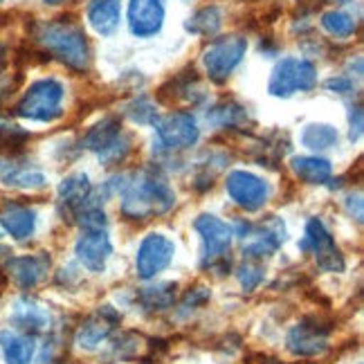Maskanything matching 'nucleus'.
Instances as JSON below:
<instances>
[{
	"label": "nucleus",
	"instance_id": "nucleus-33",
	"mask_svg": "<svg viewBox=\"0 0 364 364\" xmlns=\"http://www.w3.org/2000/svg\"><path fill=\"white\" fill-rule=\"evenodd\" d=\"M27 137V133L16 126L11 119L0 115V144H7V146H18L23 139Z\"/></svg>",
	"mask_w": 364,
	"mask_h": 364
},
{
	"label": "nucleus",
	"instance_id": "nucleus-19",
	"mask_svg": "<svg viewBox=\"0 0 364 364\" xmlns=\"http://www.w3.org/2000/svg\"><path fill=\"white\" fill-rule=\"evenodd\" d=\"M92 198V182L86 173H73L61 180L59 203L70 216H77L81 207H86Z\"/></svg>",
	"mask_w": 364,
	"mask_h": 364
},
{
	"label": "nucleus",
	"instance_id": "nucleus-32",
	"mask_svg": "<svg viewBox=\"0 0 364 364\" xmlns=\"http://www.w3.org/2000/svg\"><path fill=\"white\" fill-rule=\"evenodd\" d=\"M239 282L245 292H255L263 282V268L257 265V261H247L239 268Z\"/></svg>",
	"mask_w": 364,
	"mask_h": 364
},
{
	"label": "nucleus",
	"instance_id": "nucleus-29",
	"mask_svg": "<svg viewBox=\"0 0 364 364\" xmlns=\"http://www.w3.org/2000/svg\"><path fill=\"white\" fill-rule=\"evenodd\" d=\"M321 27L335 38H348L355 34L358 23L351 14H346L342 9H331L321 16Z\"/></svg>",
	"mask_w": 364,
	"mask_h": 364
},
{
	"label": "nucleus",
	"instance_id": "nucleus-13",
	"mask_svg": "<svg viewBox=\"0 0 364 364\" xmlns=\"http://www.w3.org/2000/svg\"><path fill=\"white\" fill-rule=\"evenodd\" d=\"M119 321H122V315L113 306L97 308V311L83 319L81 326L77 328V344L81 348H86V351H92V348H97L104 340H108V335L119 326Z\"/></svg>",
	"mask_w": 364,
	"mask_h": 364
},
{
	"label": "nucleus",
	"instance_id": "nucleus-21",
	"mask_svg": "<svg viewBox=\"0 0 364 364\" xmlns=\"http://www.w3.org/2000/svg\"><path fill=\"white\" fill-rule=\"evenodd\" d=\"M290 169L306 185H326L333 166L326 158L319 156H297L290 160Z\"/></svg>",
	"mask_w": 364,
	"mask_h": 364
},
{
	"label": "nucleus",
	"instance_id": "nucleus-17",
	"mask_svg": "<svg viewBox=\"0 0 364 364\" xmlns=\"http://www.w3.org/2000/svg\"><path fill=\"white\" fill-rule=\"evenodd\" d=\"M11 324L18 328V333H25L32 338V335H41L50 328V313L38 301L23 297L14 304Z\"/></svg>",
	"mask_w": 364,
	"mask_h": 364
},
{
	"label": "nucleus",
	"instance_id": "nucleus-3",
	"mask_svg": "<svg viewBox=\"0 0 364 364\" xmlns=\"http://www.w3.org/2000/svg\"><path fill=\"white\" fill-rule=\"evenodd\" d=\"M63 97H65V88L59 79L54 77L38 79L21 97V102L16 104V115L23 119L43 122V124L54 122L63 115L61 108Z\"/></svg>",
	"mask_w": 364,
	"mask_h": 364
},
{
	"label": "nucleus",
	"instance_id": "nucleus-31",
	"mask_svg": "<svg viewBox=\"0 0 364 364\" xmlns=\"http://www.w3.org/2000/svg\"><path fill=\"white\" fill-rule=\"evenodd\" d=\"M129 153H131V137L122 133L113 144H108L104 151L97 153V156H100V162L104 166H113V164L122 162Z\"/></svg>",
	"mask_w": 364,
	"mask_h": 364
},
{
	"label": "nucleus",
	"instance_id": "nucleus-18",
	"mask_svg": "<svg viewBox=\"0 0 364 364\" xmlns=\"http://www.w3.org/2000/svg\"><path fill=\"white\" fill-rule=\"evenodd\" d=\"M0 228H3L11 239L27 241L36 232V212L32 207L21 203H7L0 212Z\"/></svg>",
	"mask_w": 364,
	"mask_h": 364
},
{
	"label": "nucleus",
	"instance_id": "nucleus-2",
	"mask_svg": "<svg viewBox=\"0 0 364 364\" xmlns=\"http://www.w3.org/2000/svg\"><path fill=\"white\" fill-rule=\"evenodd\" d=\"M38 43L52 57H57L63 65L75 73H83L90 65V46L81 27L68 21H52L38 27Z\"/></svg>",
	"mask_w": 364,
	"mask_h": 364
},
{
	"label": "nucleus",
	"instance_id": "nucleus-35",
	"mask_svg": "<svg viewBox=\"0 0 364 364\" xmlns=\"http://www.w3.org/2000/svg\"><path fill=\"white\" fill-rule=\"evenodd\" d=\"M209 297H212V292H209L207 288H193L187 292L185 299H182V308H191L193 311V308H200L203 304H207Z\"/></svg>",
	"mask_w": 364,
	"mask_h": 364
},
{
	"label": "nucleus",
	"instance_id": "nucleus-6",
	"mask_svg": "<svg viewBox=\"0 0 364 364\" xmlns=\"http://www.w3.org/2000/svg\"><path fill=\"white\" fill-rule=\"evenodd\" d=\"M247 52V38L241 34H230L214 38L203 52V63L207 77L214 83H225Z\"/></svg>",
	"mask_w": 364,
	"mask_h": 364
},
{
	"label": "nucleus",
	"instance_id": "nucleus-12",
	"mask_svg": "<svg viewBox=\"0 0 364 364\" xmlns=\"http://www.w3.org/2000/svg\"><path fill=\"white\" fill-rule=\"evenodd\" d=\"M247 239L252 241L243 247V257L247 261H261L265 257H272L286 243V225L277 216H270L268 220L259 223V225L252 223Z\"/></svg>",
	"mask_w": 364,
	"mask_h": 364
},
{
	"label": "nucleus",
	"instance_id": "nucleus-7",
	"mask_svg": "<svg viewBox=\"0 0 364 364\" xmlns=\"http://www.w3.org/2000/svg\"><path fill=\"white\" fill-rule=\"evenodd\" d=\"M156 137L164 151H185L200 139V126L187 110H173L156 119Z\"/></svg>",
	"mask_w": 364,
	"mask_h": 364
},
{
	"label": "nucleus",
	"instance_id": "nucleus-28",
	"mask_svg": "<svg viewBox=\"0 0 364 364\" xmlns=\"http://www.w3.org/2000/svg\"><path fill=\"white\" fill-rule=\"evenodd\" d=\"M340 135L331 124H308L301 131V144L311 151H326L338 146Z\"/></svg>",
	"mask_w": 364,
	"mask_h": 364
},
{
	"label": "nucleus",
	"instance_id": "nucleus-36",
	"mask_svg": "<svg viewBox=\"0 0 364 364\" xmlns=\"http://www.w3.org/2000/svg\"><path fill=\"white\" fill-rule=\"evenodd\" d=\"M344 207H346L348 216L355 218L358 223H362V218H364V203H362V196L360 193L348 196V198L344 200Z\"/></svg>",
	"mask_w": 364,
	"mask_h": 364
},
{
	"label": "nucleus",
	"instance_id": "nucleus-26",
	"mask_svg": "<svg viewBox=\"0 0 364 364\" xmlns=\"http://www.w3.org/2000/svg\"><path fill=\"white\" fill-rule=\"evenodd\" d=\"M119 135H122V124H119V119L106 117L100 124H95L92 129L86 135H83V146H86L88 151L100 153L108 144H113Z\"/></svg>",
	"mask_w": 364,
	"mask_h": 364
},
{
	"label": "nucleus",
	"instance_id": "nucleus-24",
	"mask_svg": "<svg viewBox=\"0 0 364 364\" xmlns=\"http://www.w3.org/2000/svg\"><path fill=\"white\" fill-rule=\"evenodd\" d=\"M205 119L212 126H216V129H241V126H245L250 122L247 110L232 100L218 102L216 106H212L207 110Z\"/></svg>",
	"mask_w": 364,
	"mask_h": 364
},
{
	"label": "nucleus",
	"instance_id": "nucleus-5",
	"mask_svg": "<svg viewBox=\"0 0 364 364\" xmlns=\"http://www.w3.org/2000/svg\"><path fill=\"white\" fill-rule=\"evenodd\" d=\"M315 86H317L315 63H311L308 59H299V57H286L274 65L270 75V83H268V92L272 97L288 100V97L297 92L313 90Z\"/></svg>",
	"mask_w": 364,
	"mask_h": 364
},
{
	"label": "nucleus",
	"instance_id": "nucleus-37",
	"mask_svg": "<svg viewBox=\"0 0 364 364\" xmlns=\"http://www.w3.org/2000/svg\"><path fill=\"white\" fill-rule=\"evenodd\" d=\"M326 88L338 95H348L353 90V79L351 77H333L326 81Z\"/></svg>",
	"mask_w": 364,
	"mask_h": 364
},
{
	"label": "nucleus",
	"instance_id": "nucleus-39",
	"mask_svg": "<svg viewBox=\"0 0 364 364\" xmlns=\"http://www.w3.org/2000/svg\"><path fill=\"white\" fill-rule=\"evenodd\" d=\"M46 5H61V3H65V0H43Z\"/></svg>",
	"mask_w": 364,
	"mask_h": 364
},
{
	"label": "nucleus",
	"instance_id": "nucleus-22",
	"mask_svg": "<svg viewBox=\"0 0 364 364\" xmlns=\"http://www.w3.org/2000/svg\"><path fill=\"white\" fill-rule=\"evenodd\" d=\"M0 348L7 364H32L34 358V340L25 333L16 331H3L0 333Z\"/></svg>",
	"mask_w": 364,
	"mask_h": 364
},
{
	"label": "nucleus",
	"instance_id": "nucleus-16",
	"mask_svg": "<svg viewBox=\"0 0 364 364\" xmlns=\"http://www.w3.org/2000/svg\"><path fill=\"white\" fill-rule=\"evenodd\" d=\"M50 263L52 261L46 252H38V255H25V257H11V261L7 263V272L14 277V282H16L18 288L32 290L48 277Z\"/></svg>",
	"mask_w": 364,
	"mask_h": 364
},
{
	"label": "nucleus",
	"instance_id": "nucleus-15",
	"mask_svg": "<svg viewBox=\"0 0 364 364\" xmlns=\"http://www.w3.org/2000/svg\"><path fill=\"white\" fill-rule=\"evenodd\" d=\"M75 255L86 270L104 272L106 261L113 255V243H110L106 230H83L75 245Z\"/></svg>",
	"mask_w": 364,
	"mask_h": 364
},
{
	"label": "nucleus",
	"instance_id": "nucleus-10",
	"mask_svg": "<svg viewBox=\"0 0 364 364\" xmlns=\"http://www.w3.org/2000/svg\"><path fill=\"white\" fill-rule=\"evenodd\" d=\"M176 255V245L169 236L164 234H149L142 239L137 247V257H135V270L137 277L149 282L162 270H166L173 261Z\"/></svg>",
	"mask_w": 364,
	"mask_h": 364
},
{
	"label": "nucleus",
	"instance_id": "nucleus-34",
	"mask_svg": "<svg viewBox=\"0 0 364 364\" xmlns=\"http://www.w3.org/2000/svg\"><path fill=\"white\" fill-rule=\"evenodd\" d=\"M362 129H364L362 106L355 104V106H351V113H348V139H351V142H358L362 137Z\"/></svg>",
	"mask_w": 364,
	"mask_h": 364
},
{
	"label": "nucleus",
	"instance_id": "nucleus-14",
	"mask_svg": "<svg viewBox=\"0 0 364 364\" xmlns=\"http://www.w3.org/2000/svg\"><path fill=\"white\" fill-rule=\"evenodd\" d=\"M164 25V0H129V30L135 38L160 34Z\"/></svg>",
	"mask_w": 364,
	"mask_h": 364
},
{
	"label": "nucleus",
	"instance_id": "nucleus-4",
	"mask_svg": "<svg viewBox=\"0 0 364 364\" xmlns=\"http://www.w3.org/2000/svg\"><path fill=\"white\" fill-rule=\"evenodd\" d=\"M193 230L200 234L203 241V265L218 274L230 270V245H232V228L228 223L212 214H200L193 220Z\"/></svg>",
	"mask_w": 364,
	"mask_h": 364
},
{
	"label": "nucleus",
	"instance_id": "nucleus-8",
	"mask_svg": "<svg viewBox=\"0 0 364 364\" xmlns=\"http://www.w3.org/2000/svg\"><path fill=\"white\" fill-rule=\"evenodd\" d=\"M299 250L311 252L317 261V268H321L324 272H342L346 265L340 247L335 245V239L319 218H311L306 223V232L304 239L299 241Z\"/></svg>",
	"mask_w": 364,
	"mask_h": 364
},
{
	"label": "nucleus",
	"instance_id": "nucleus-25",
	"mask_svg": "<svg viewBox=\"0 0 364 364\" xmlns=\"http://www.w3.org/2000/svg\"><path fill=\"white\" fill-rule=\"evenodd\" d=\"M3 185L14 189H41L46 185V173L30 164H9L3 171Z\"/></svg>",
	"mask_w": 364,
	"mask_h": 364
},
{
	"label": "nucleus",
	"instance_id": "nucleus-23",
	"mask_svg": "<svg viewBox=\"0 0 364 364\" xmlns=\"http://www.w3.org/2000/svg\"><path fill=\"white\" fill-rule=\"evenodd\" d=\"M176 284L164 282V284H156V286H146L137 290V304L149 313H162L169 311V308L176 304Z\"/></svg>",
	"mask_w": 364,
	"mask_h": 364
},
{
	"label": "nucleus",
	"instance_id": "nucleus-27",
	"mask_svg": "<svg viewBox=\"0 0 364 364\" xmlns=\"http://www.w3.org/2000/svg\"><path fill=\"white\" fill-rule=\"evenodd\" d=\"M223 27V11L216 5H207L198 9L193 16L185 23V30L198 36H214Z\"/></svg>",
	"mask_w": 364,
	"mask_h": 364
},
{
	"label": "nucleus",
	"instance_id": "nucleus-20",
	"mask_svg": "<svg viewBox=\"0 0 364 364\" xmlns=\"http://www.w3.org/2000/svg\"><path fill=\"white\" fill-rule=\"evenodd\" d=\"M86 18L100 36L115 34L122 21V0H92L88 5Z\"/></svg>",
	"mask_w": 364,
	"mask_h": 364
},
{
	"label": "nucleus",
	"instance_id": "nucleus-11",
	"mask_svg": "<svg viewBox=\"0 0 364 364\" xmlns=\"http://www.w3.org/2000/svg\"><path fill=\"white\" fill-rule=\"evenodd\" d=\"M228 196L245 212H257L270 198V185L252 171H232L225 180Z\"/></svg>",
	"mask_w": 364,
	"mask_h": 364
},
{
	"label": "nucleus",
	"instance_id": "nucleus-9",
	"mask_svg": "<svg viewBox=\"0 0 364 364\" xmlns=\"http://www.w3.org/2000/svg\"><path fill=\"white\" fill-rule=\"evenodd\" d=\"M328 335H331V324L326 319H321L317 315H308L297 326L290 328L286 338L288 351L297 358H315L326 351Z\"/></svg>",
	"mask_w": 364,
	"mask_h": 364
},
{
	"label": "nucleus",
	"instance_id": "nucleus-30",
	"mask_svg": "<svg viewBox=\"0 0 364 364\" xmlns=\"http://www.w3.org/2000/svg\"><path fill=\"white\" fill-rule=\"evenodd\" d=\"M126 117L131 122L139 124V126H149V124H156L158 119V110H156V104H153L149 97H135V100L124 108Z\"/></svg>",
	"mask_w": 364,
	"mask_h": 364
},
{
	"label": "nucleus",
	"instance_id": "nucleus-40",
	"mask_svg": "<svg viewBox=\"0 0 364 364\" xmlns=\"http://www.w3.org/2000/svg\"><path fill=\"white\" fill-rule=\"evenodd\" d=\"M338 3H348V0H338Z\"/></svg>",
	"mask_w": 364,
	"mask_h": 364
},
{
	"label": "nucleus",
	"instance_id": "nucleus-38",
	"mask_svg": "<svg viewBox=\"0 0 364 364\" xmlns=\"http://www.w3.org/2000/svg\"><path fill=\"white\" fill-rule=\"evenodd\" d=\"M5 59H7V50L3 43H0V70H3V65H5Z\"/></svg>",
	"mask_w": 364,
	"mask_h": 364
},
{
	"label": "nucleus",
	"instance_id": "nucleus-1",
	"mask_svg": "<svg viewBox=\"0 0 364 364\" xmlns=\"http://www.w3.org/2000/svg\"><path fill=\"white\" fill-rule=\"evenodd\" d=\"M176 203V193L160 169H144L126 178L119 212L126 220L144 223L166 214Z\"/></svg>",
	"mask_w": 364,
	"mask_h": 364
}]
</instances>
